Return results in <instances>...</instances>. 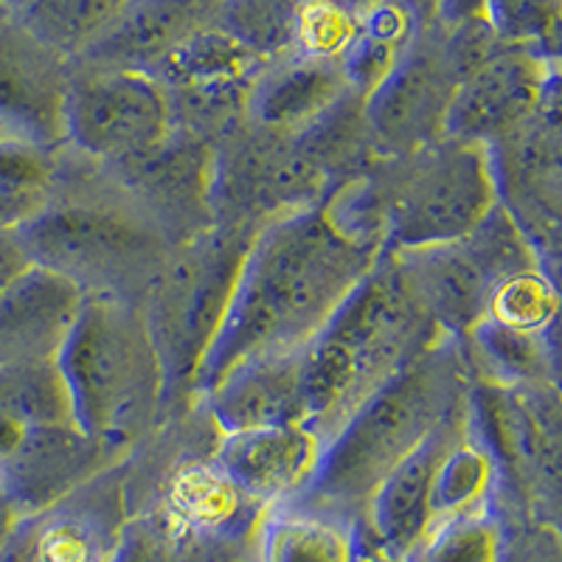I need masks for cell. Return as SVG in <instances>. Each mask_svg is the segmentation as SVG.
I'll return each instance as SVG.
<instances>
[{
    "instance_id": "1",
    "label": "cell",
    "mask_w": 562,
    "mask_h": 562,
    "mask_svg": "<svg viewBox=\"0 0 562 562\" xmlns=\"http://www.w3.org/2000/svg\"><path fill=\"white\" fill-rule=\"evenodd\" d=\"M378 256L349 243L321 205L265 225L250 239L228 313L200 369L194 403L243 360L304 349Z\"/></svg>"
},
{
    "instance_id": "2",
    "label": "cell",
    "mask_w": 562,
    "mask_h": 562,
    "mask_svg": "<svg viewBox=\"0 0 562 562\" xmlns=\"http://www.w3.org/2000/svg\"><path fill=\"white\" fill-rule=\"evenodd\" d=\"M18 237L32 265L68 279L82 295L138 307L175 250L108 169L68 144L54 153L48 205Z\"/></svg>"
},
{
    "instance_id": "3",
    "label": "cell",
    "mask_w": 562,
    "mask_h": 562,
    "mask_svg": "<svg viewBox=\"0 0 562 562\" xmlns=\"http://www.w3.org/2000/svg\"><path fill=\"white\" fill-rule=\"evenodd\" d=\"M467 389L459 340H436L340 422L313 481L293 501L363 524L374 490L464 403Z\"/></svg>"
},
{
    "instance_id": "4",
    "label": "cell",
    "mask_w": 562,
    "mask_h": 562,
    "mask_svg": "<svg viewBox=\"0 0 562 562\" xmlns=\"http://www.w3.org/2000/svg\"><path fill=\"white\" fill-rule=\"evenodd\" d=\"M441 338L405 288L391 254H380L324 329L301 349L307 425L326 441L371 391Z\"/></svg>"
},
{
    "instance_id": "5",
    "label": "cell",
    "mask_w": 562,
    "mask_h": 562,
    "mask_svg": "<svg viewBox=\"0 0 562 562\" xmlns=\"http://www.w3.org/2000/svg\"><path fill=\"white\" fill-rule=\"evenodd\" d=\"M70 422L85 436L133 450L164 416V371L138 304L82 295L54 355Z\"/></svg>"
},
{
    "instance_id": "6",
    "label": "cell",
    "mask_w": 562,
    "mask_h": 562,
    "mask_svg": "<svg viewBox=\"0 0 562 562\" xmlns=\"http://www.w3.org/2000/svg\"><path fill=\"white\" fill-rule=\"evenodd\" d=\"M254 237L245 231L211 228L178 245L140 301L164 371L160 422L194 405L200 369L217 340Z\"/></svg>"
},
{
    "instance_id": "7",
    "label": "cell",
    "mask_w": 562,
    "mask_h": 562,
    "mask_svg": "<svg viewBox=\"0 0 562 562\" xmlns=\"http://www.w3.org/2000/svg\"><path fill=\"white\" fill-rule=\"evenodd\" d=\"M380 211L383 250H416L464 239L498 203L490 153L470 140L441 138L366 167Z\"/></svg>"
},
{
    "instance_id": "8",
    "label": "cell",
    "mask_w": 562,
    "mask_h": 562,
    "mask_svg": "<svg viewBox=\"0 0 562 562\" xmlns=\"http://www.w3.org/2000/svg\"><path fill=\"white\" fill-rule=\"evenodd\" d=\"M467 425L495 467L490 512L495 520L560 524L562 403L560 385L467 389Z\"/></svg>"
},
{
    "instance_id": "9",
    "label": "cell",
    "mask_w": 562,
    "mask_h": 562,
    "mask_svg": "<svg viewBox=\"0 0 562 562\" xmlns=\"http://www.w3.org/2000/svg\"><path fill=\"white\" fill-rule=\"evenodd\" d=\"M329 192L293 135L259 127L248 115L211 144L214 228L259 234L276 220L318 209Z\"/></svg>"
},
{
    "instance_id": "10",
    "label": "cell",
    "mask_w": 562,
    "mask_h": 562,
    "mask_svg": "<svg viewBox=\"0 0 562 562\" xmlns=\"http://www.w3.org/2000/svg\"><path fill=\"white\" fill-rule=\"evenodd\" d=\"M172 133L167 93L147 70L70 63L65 144L113 164L155 147Z\"/></svg>"
},
{
    "instance_id": "11",
    "label": "cell",
    "mask_w": 562,
    "mask_h": 562,
    "mask_svg": "<svg viewBox=\"0 0 562 562\" xmlns=\"http://www.w3.org/2000/svg\"><path fill=\"white\" fill-rule=\"evenodd\" d=\"M498 205L518 225L551 276L562 250V127L560 93L518 130L486 144Z\"/></svg>"
},
{
    "instance_id": "12",
    "label": "cell",
    "mask_w": 562,
    "mask_h": 562,
    "mask_svg": "<svg viewBox=\"0 0 562 562\" xmlns=\"http://www.w3.org/2000/svg\"><path fill=\"white\" fill-rule=\"evenodd\" d=\"M459 88L436 23L419 26L389 77L366 97V124L378 158L405 155L445 135Z\"/></svg>"
},
{
    "instance_id": "13",
    "label": "cell",
    "mask_w": 562,
    "mask_h": 562,
    "mask_svg": "<svg viewBox=\"0 0 562 562\" xmlns=\"http://www.w3.org/2000/svg\"><path fill=\"white\" fill-rule=\"evenodd\" d=\"M127 526L124 461L14 524L0 562H115Z\"/></svg>"
},
{
    "instance_id": "14",
    "label": "cell",
    "mask_w": 562,
    "mask_h": 562,
    "mask_svg": "<svg viewBox=\"0 0 562 562\" xmlns=\"http://www.w3.org/2000/svg\"><path fill=\"white\" fill-rule=\"evenodd\" d=\"M102 167L175 248L214 228L211 144L205 140L172 130L155 147Z\"/></svg>"
},
{
    "instance_id": "15",
    "label": "cell",
    "mask_w": 562,
    "mask_h": 562,
    "mask_svg": "<svg viewBox=\"0 0 562 562\" xmlns=\"http://www.w3.org/2000/svg\"><path fill=\"white\" fill-rule=\"evenodd\" d=\"M68 88L70 59L0 9V133L59 149Z\"/></svg>"
},
{
    "instance_id": "16",
    "label": "cell",
    "mask_w": 562,
    "mask_h": 562,
    "mask_svg": "<svg viewBox=\"0 0 562 562\" xmlns=\"http://www.w3.org/2000/svg\"><path fill=\"white\" fill-rule=\"evenodd\" d=\"M554 93H560V63L509 45L461 79L445 119V135L486 147L529 122Z\"/></svg>"
},
{
    "instance_id": "17",
    "label": "cell",
    "mask_w": 562,
    "mask_h": 562,
    "mask_svg": "<svg viewBox=\"0 0 562 562\" xmlns=\"http://www.w3.org/2000/svg\"><path fill=\"white\" fill-rule=\"evenodd\" d=\"M127 453L90 439L77 425H29L18 448L0 464V495L18 518H26L102 475Z\"/></svg>"
},
{
    "instance_id": "18",
    "label": "cell",
    "mask_w": 562,
    "mask_h": 562,
    "mask_svg": "<svg viewBox=\"0 0 562 562\" xmlns=\"http://www.w3.org/2000/svg\"><path fill=\"white\" fill-rule=\"evenodd\" d=\"M389 254V250H383ZM405 288L445 338L461 340L481 318L498 281L470 237L391 254Z\"/></svg>"
},
{
    "instance_id": "19",
    "label": "cell",
    "mask_w": 562,
    "mask_h": 562,
    "mask_svg": "<svg viewBox=\"0 0 562 562\" xmlns=\"http://www.w3.org/2000/svg\"><path fill=\"white\" fill-rule=\"evenodd\" d=\"M324 439L310 425L220 434L214 461L248 498L265 506L299 498L318 470Z\"/></svg>"
},
{
    "instance_id": "20",
    "label": "cell",
    "mask_w": 562,
    "mask_h": 562,
    "mask_svg": "<svg viewBox=\"0 0 562 562\" xmlns=\"http://www.w3.org/2000/svg\"><path fill=\"white\" fill-rule=\"evenodd\" d=\"M464 425L467 396L414 453L405 456L385 475L366 506L363 526L385 551L400 560H408L430 531V481H434L439 459L464 430Z\"/></svg>"
},
{
    "instance_id": "21",
    "label": "cell",
    "mask_w": 562,
    "mask_h": 562,
    "mask_svg": "<svg viewBox=\"0 0 562 562\" xmlns=\"http://www.w3.org/2000/svg\"><path fill=\"white\" fill-rule=\"evenodd\" d=\"M220 434L276 425H307L301 349L243 360L198 400Z\"/></svg>"
},
{
    "instance_id": "22",
    "label": "cell",
    "mask_w": 562,
    "mask_h": 562,
    "mask_svg": "<svg viewBox=\"0 0 562 562\" xmlns=\"http://www.w3.org/2000/svg\"><path fill=\"white\" fill-rule=\"evenodd\" d=\"M223 0H127L110 26L70 63L147 70L175 45L217 23Z\"/></svg>"
},
{
    "instance_id": "23",
    "label": "cell",
    "mask_w": 562,
    "mask_h": 562,
    "mask_svg": "<svg viewBox=\"0 0 562 562\" xmlns=\"http://www.w3.org/2000/svg\"><path fill=\"white\" fill-rule=\"evenodd\" d=\"M82 293L37 265L0 293V366L54 358L77 318Z\"/></svg>"
},
{
    "instance_id": "24",
    "label": "cell",
    "mask_w": 562,
    "mask_h": 562,
    "mask_svg": "<svg viewBox=\"0 0 562 562\" xmlns=\"http://www.w3.org/2000/svg\"><path fill=\"white\" fill-rule=\"evenodd\" d=\"M349 85L335 59L301 54L268 59L248 90V119L276 133H299L344 97Z\"/></svg>"
},
{
    "instance_id": "25",
    "label": "cell",
    "mask_w": 562,
    "mask_h": 562,
    "mask_svg": "<svg viewBox=\"0 0 562 562\" xmlns=\"http://www.w3.org/2000/svg\"><path fill=\"white\" fill-rule=\"evenodd\" d=\"M560 335L520 333L481 318L459 340L461 360L473 383L498 389L560 385Z\"/></svg>"
},
{
    "instance_id": "26",
    "label": "cell",
    "mask_w": 562,
    "mask_h": 562,
    "mask_svg": "<svg viewBox=\"0 0 562 562\" xmlns=\"http://www.w3.org/2000/svg\"><path fill=\"white\" fill-rule=\"evenodd\" d=\"M358 531V520L301 501H281L265 509L250 562H351Z\"/></svg>"
},
{
    "instance_id": "27",
    "label": "cell",
    "mask_w": 562,
    "mask_h": 562,
    "mask_svg": "<svg viewBox=\"0 0 562 562\" xmlns=\"http://www.w3.org/2000/svg\"><path fill=\"white\" fill-rule=\"evenodd\" d=\"M262 65V59L250 54L239 40L231 37L217 23H211L175 45L172 52H167L153 68H147V74L164 90H192L211 88V85L250 82Z\"/></svg>"
},
{
    "instance_id": "28",
    "label": "cell",
    "mask_w": 562,
    "mask_h": 562,
    "mask_svg": "<svg viewBox=\"0 0 562 562\" xmlns=\"http://www.w3.org/2000/svg\"><path fill=\"white\" fill-rule=\"evenodd\" d=\"M363 104L366 99L349 88L318 119L293 133L295 147L313 160L315 169L329 180L333 189L363 172L371 160L378 158L369 124H366Z\"/></svg>"
},
{
    "instance_id": "29",
    "label": "cell",
    "mask_w": 562,
    "mask_h": 562,
    "mask_svg": "<svg viewBox=\"0 0 562 562\" xmlns=\"http://www.w3.org/2000/svg\"><path fill=\"white\" fill-rule=\"evenodd\" d=\"M416 32L419 23L400 0H380L378 7L360 14L358 32L338 59L346 85L363 99L369 97L394 70Z\"/></svg>"
},
{
    "instance_id": "30",
    "label": "cell",
    "mask_w": 562,
    "mask_h": 562,
    "mask_svg": "<svg viewBox=\"0 0 562 562\" xmlns=\"http://www.w3.org/2000/svg\"><path fill=\"white\" fill-rule=\"evenodd\" d=\"M124 3L127 0H7L0 9H7L34 37L68 59H77L122 12Z\"/></svg>"
},
{
    "instance_id": "31",
    "label": "cell",
    "mask_w": 562,
    "mask_h": 562,
    "mask_svg": "<svg viewBox=\"0 0 562 562\" xmlns=\"http://www.w3.org/2000/svg\"><path fill=\"white\" fill-rule=\"evenodd\" d=\"M495 490V467L490 453L464 425L456 441L445 450L430 481V529L441 520L486 509Z\"/></svg>"
},
{
    "instance_id": "32",
    "label": "cell",
    "mask_w": 562,
    "mask_h": 562,
    "mask_svg": "<svg viewBox=\"0 0 562 562\" xmlns=\"http://www.w3.org/2000/svg\"><path fill=\"white\" fill-rule=\"evenodd\" d=\"M0 411L23 425H74L54 358L0 366Z\"/></svg>"
},
{
    "instance_id": "33",
    "label": "cell",
    "mask_w": 562,
    "mask_h": 562,
    "mask_svg": "<svg viewBox=\"0 0 562 562\" xmlns=\"http://www.w3.org/2000/svg\"><path fill=\"white\" fill-rule=\"evenodd\" d=\"M307 0H223L217 26L268 63L293 52V34Z\"/></svg>"
},
{
    "instance_id": "34",
    "label": "cell",
    "mask_w": 562,
    "mask_h": 562,
    "mask_svg": "<svg viewBox=\"0 0 562 562\" xmlns=\"http://www.w3.org/2000/svg\"><path fill=\"white\" fill-rule=\"evenodd\" d=\"M484 318L520 333L551 335L560 329V290L557 276L535 268L509 276L486 299Z\"/></svg>"
},
{
    "instance_id": "35",
    "label": "cell",
    "mask_w": 562,
    "mask_h": 562,
    "mask_svg": "<svg viewBox=\"0 0 562 562\" xmlns=\"http://www.w3.org/2000/svg\"><path fill=\"white\" fill-rule=\"evenodd\" d=\"M484 18L506 45L560 63L562 0H486Z\"/></svg>"
},
{
    "instance_id": "36",
    "label": "cell",
    "mask_w": 562,
    "mask_h": 562,
    "mask_svg": "<svg viewBox=\"0 0 562 562\" xmlns=\"http://www.w3.org/2000/svg\"><path fill=\"white\" fill-rule=\"evenodd\" d=\"M498 549V520L486 509L441 520L405 562H492Z\"/></svg>"
},
{
    "instance_id": "37",
    "label": "cell",
    "mask_w": 562,
    "mask_h": 562,
    "mask_svg": "<svg viewBox=\"0 0 562 562\" xmlns=\"http://www.w3.org/2000/svg\"><path fill=\"white\" fill-rule=\"evenodd\" d=\"M358 14L346 12L333 0H307L299 14L293 34V52L301 57L335 59L349 48L351 37L358 32Z\"/></svg>"
},
{
    "instance_id": "38",
    "label": "cell",
    "mask_w": 562,
    "mask_h": 562,
    "mask_svg": "<svg viewBox=\"0 0 562 562\" xmlns=\"http://www.w3.org/2000/svg\"><path fill=\"white\" fill-rule=\"evenodd\" d=\"M492 562H562L560 524L551 520H498V549Z\"/></svg>"
},
{
    "instance_id": "39",
    "label": "cell",
    "mask_w": 562,
    "mask_h": 562,
    "mask_svg": "<svg viewBox=\"0 0 562 562\" xmlns=\"http://www.w3.org/2000/svg\"><path fill=\"white\" fill-rule=\"evenodd\" d=\"M441 37H445V52H448V59L453 65L459 82L470 77L473 70H479L481 65L498 57L504 48H509L495 34V29L486 23V18L467 20V23H459V26L441 29Z\"/></svg>"
},
{
    "instance_id": "40",
    "label": "cell",
    "mask_w": 562,
    "mask_h": 562,
    "mask_svg": "<svg viewBox=\"0 0 562 562\" xmlns=\"http://www.w3.org/2000/svg\"><path fill=\"white\" fill-rule=\"evenodd\" d=\"M54 153L9 135L0 138V183L32 192H52Z\"/></svg>"
},
{
    "instance_id": "41",
    "label": "cell",
    "mask_w": 562,
    "mask_h": 562,
    "mask_svg": "<svg viewBox=\"0 0 562 562\" xmlns=\"http://www.w3.org/2000/svg\"><path fill=\"white\" fill-rule=\"evenodd\" d=\"M52 192H32V189H14V186L0 183V231L26 228L40 211L48 205Z\"/></svg>"
},
{
    "instance_id": "42",
    "label": "cell",
    "mask_w": 562,
    "mask_h": 562,
    "mask_svg": "<svg viewBox=\"0 0 562 562\" xmlns=\"http://www.w3.org/2000/svg\"><path fill=\"white\" fill-rule=\"evenodd\" d=\"M32 268L26 248L14 231H0V293Z\"/></svg>"
},
{
    "instance_id": "43",
    "label": "cell",
    "mask_w": 562,
    "mask_h": 562,
    "mask_svg": "<svg viewBox=\"0 0 562 562\" xmlns=\"http://www.w3.org/2000/svg\"><path fill=\"white\" fill-rule=\"evenodd\" d=\"M486 12V0H436L434 23L439 29L459 26L467 20H479Z\"/></svg>"
},
{
    "instance_id": "44",
    "label": "cell",
    "mask_w": 562,
    "mask_h": 562,
    "mask_svg": "<svg viewBox=\"0 0 562 562\" xmlns=\"http://www.w3.org/2000/svg\"><path fill=\"white\" fill-rule=\"evenodd\" d=\"M351 562H405L400 560V557H394L391 551H385L383 546L371 537V531L366 529L363 524H360V531H358V549H355V557H351Z\"/></svg>"
},
{
    "instance_id": "45",
    "label": "cell",
    "mask_w": 562,
    "mask_h": 562,
    "mask_svg": "<svg viewBox=\"0 0 562 562\" xmlns=\"http://www.w3.org/2000/svg\"><path fill=\"white\" fill-rule=\"evenodd\" d=\"M405 9L416 18L419 26H428L434 23V14H436V0H400Z\"/></svg>"
},
{
    "instance_id": "46",
    "label": "cell",
    "mask_w": 562,
    "mask_h": 562,
    "mask_svg": "<svg viewBox=\"0 0 562 562\" xmlns=\"http://www.w3.org/2000/svg\"><path fill=\"white\" fill-rule=\"evenodd\" d=\"M18 512L9 506V501L0 495V549H3V543L9 540V535H12L14 524H18Z\"/></svg>"
},
{
    "instance_id": "47",
    "label": "cell",
    "mask_w": 562,
    "mask_h": 562,
    "mask_svg": "<svg viewBox=\"0 0 562 562\" xmlns=\"http://www.w3.org/2000/svg\"><path fill=\"white\" fill-rule=\"evenodd\" d=\"M333 3H338V7H344L346 12H351V14H363V12H369L371 7H378L380 0H333Z\"/></svg>"
},
{
    "instance_id": "48",
    "label": "cell",
    "mask_w": 562,
    "mask_h": 562,
    "mask_svg": "<svg viewBox=\"0 0 562 562\" xmlns=\"http://www.w3.org/2000/svg\"><path fill=\"white\" fill-rule=\"evenodd\" d=\"M3 3H7V0H0V7H3Z\"/></svg>"
},
{
    "instance_id": "49",
    "label": "cell",
    "mask_w": 562,
    "mask_h": 562,
    "mask_svg": "<svg viewBox=\"0 0 562 562\" xmlns=\"http://www.w3.org/2000/svg\"><path fill=\"white\" fill-rule=\"evenodd\" d=\"M0 138H7V135H3V133H0Z\"/></svg>"
},
{
    "instance_id": "50",
    "label": "cell",
    "mask_w": 562,
    "mask_h": 562,
    "mask_svg": "<svg viewBox=\"0 0 562 562\" xmlns=\"http://www.w3.org/2000/svg\"><path fill=\"white\" fill-rule=\"evenodd\" d=\"M0 464H3V461H0Z\"/></svg>"
}]
</instances>
